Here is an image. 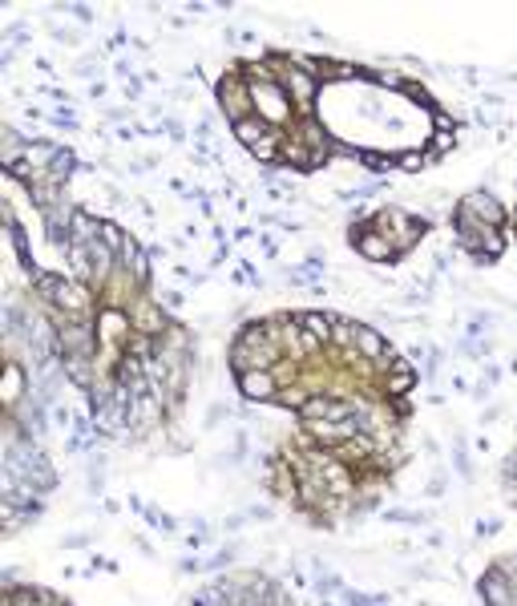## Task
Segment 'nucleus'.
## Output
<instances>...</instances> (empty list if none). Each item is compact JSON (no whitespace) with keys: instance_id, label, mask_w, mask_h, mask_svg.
<instances>
[{"instance_id":"f257e3e1","label":"nucleus","mask_w":517,"mask_h":606,"mask_svg":"<svg viewBox=\"0 0 517 606\" xmlns=\"http://www.w3.org/2000/svg\"><path fill=\"white\" fill-rule=\"evenodd\" d=\"M315 89H319L315 73H311V69H304L299 61L283 69V94L291 97V101H295L299 110H311V101H315Z\"/></svg>"},{"instance_id":"f03ea898","label":"nucleus","mask_w":517,"mask_h":606,"mask_svg":"<svg viewBox=\"0 0 517 606\" xmlns=\"http://www.w3.org/2000/svg\"><path fill=\"white\" fill-rule=\"evenodd\" d=\"M461 223H477V227H493L497 231V223H501V207H497V198L493 194H485V190H473V194H465V202H461Z\"/></svg>"},{"instance_id":"7ed1b4c3","label":"nucleus","mask_w":517,"mask_h":606,"mask_svg":"<svg viewBox=\"0 0 517 606\" xmlns=\"http://www.w3.org/2000/svg\"><path fill=\"white\" fill-rule=\"evenodd\" d=\"M251 105L258 110V117H263L267 125L287 117V94H283V85H275V81H267V85H251Z\"/></svg>"},{"instance_id":"20e7f679","label":"nucleus","mask_w":517,"mask_h":606,"mask_svg":"<svg viewBox=\"0 0 517 606\" xmlns=\"http://www.w3.org/2000/svg\"><path fill=\"white\" fill-rule=\"evenodd\" d=\"M57 344H61V352H65V360H69V356H89V352H94V324H89V320L61 324Z\"/></svg>"},{"instance_id":"39448f33","label":"nucleus","mask_w":517,"mask_h":606,"mask_svg":"<svg viewBox=\"0 0 517 606\" xmlns=\"http://www.w3.org/2000/svg\"><path fill=\"white\" fill-rule=\"evenodd\" d=\"M238 388H243V397H251V400L279 397V392H275V380H271V372H243Z\"/></svg>"},{"instance_id":"423d86ee","label":"nucleus","mask_w":517,"mask_h":606,"mask_svg":"<svg viewBox=\"0 0 517 606\" xmlns=\"http://www.w3.org/2000/svg\"><path fill=\"white\" fill-rule=\"evenodd\" d=\"M235 134H238V141H243V146H251V150H255L258 141L271 138V125H267L263 117H243V121H235Z\"/></svg>"},{"instance_id":"0eeeda50","label":"nucleus","mask_w":517,"mask_h":606,"mask_svg":"<svg viewBox=\"0 0 517 606\" xmlns=\"http://www.w3.org/2000/svg\"><path fill=\"white\" fill-rule=\"evenodd\" d=\"M481 594H485L489 606H514V582H505V578H497V574L481 582Z\"/></svg>"},{"instance_id":"6e6552de","label":"nucleus","mask_w":517,"mask_h":606,"mask_svg":"<svg viewBox=\"0 0 517 606\" xmlns=\"http://www.w3.org/2000/svg\"><path fill=\"white\" fill-rule=\"evenodd\" d=\"M356 247H360L368 259H388L392 251H396V247H392V243H388L380 231H364L360 239H356Z\"/></svg>"},{"instance_id":"1a4fd4ad","label":"nucleus","mask_w":517,"mask_h":606,"mask_svg":"<svg viewBox=\"0 0 517 606\" xmlns=\"http://www.w3.org/2000/svg\"><path fill=\"white\" fill-rule=\"evenodd\" d=\"M299 327H304L315 344L331 336V320H328V315H319V311H307V315H299Z\"/></svg>"},{"instance_id":"9d476101","label":"nucleus","mask_w":517,"mask_h":606,"mask_svg":"<svg viewBox=\"0 0 517 606\" xmlns=\"http://www.w3.org/2000/svg\"><path fill=\"white\" fill-rule=\"evenodd\" d=\"M121 263H125V271H134V279H138V283L150 275V267H146V255H141V251L134 247V243H130V239H125V247H121Z\"/></svg>"},{"instance_id":"9b49d317","label":"nucleus","mask_w":517,"mask_h":606,"mask_svg":"<svg viewBox=\"0 0 517 606\" xmlns=\"http://www.w3.org/2000/svg\"><path fill=\"white\" fill-rule=\"evenodd\" d=\"M125 331H130V324L121 320L118 311H105V320H101V336H105V340H118V336H125Z\"/></svg>"},{"instance_id":"f8f14e48","label":"nucleus","mask_w":517,"mask_h":606,"mask_svg":"<svg viewBox=\"0 0 517 606\" xmlns=\"http://www.w3.org/2000/svg\"><path fill=\"white\" fill-rule=\"evenodd\" d=\"M134 324H138L141 331H158V327H166V315H158L154 307H141L138 315H134Z\"/></svg>"},{"instance_id":"ddd939ff","label":"nucleus","mask_w":517,"mask_h":606,"mask_svg":"<svg viewBox=\"0 0 517 606\" xmlns=\"http://www.w3.org/2000/svg\"><path fill=\"white\" fill-rule=\"evenodd\" d=\"M356 340L364 344V348H360V352H364V356H384V340H380L376 331H368V327H360V336H356Z\"/></svg>"},{"instance_id":"4468645a","label":"nucleus","mask_w":517,"mask_h":606,"mask_svg":"<svg viewBox=\"0 0 517 606\" xmlns=\"http://www.w3.org/2000/svg\"><path fill=\"white\" fill-rule=\"evenodd\" d=\"M17 397H21V368H17V364H8V388H4V404L12 408V404H17Z\"/></svg>"},{"instance_id":"2eb2a0df","label":"nucleus","mask_w":517,"mask_h":606,"mask_svg":"<svg viewBox=\"0 0 517 606\" xmlns=\"http://www.w3.org/2000/svg\"><path fill=\"white\" fill-rule=\"evenodd\" d=\"M101 243L114 251V247H125V239H121V231L118 227H109V223H101Z\"/></svg>"},{"instance_id":"dca6fc26","label":"nucleus","mask_w":517,"mask_h":606,"mask_svg":"<svg viewBox=\"0 0 517 606\" xmlns=\"http://www.w3.org/2000/svg\"><path fill=\"white\" fill-rule=\"evenodd\" d=\"M279 400H283V404H307L299 388H291V392H279Z\"/></svg>"},{"instance_id":"f3484780","label":"nucleus","mask_w":517,"mask_h":606,"mask_svg":"<svg viewBox=\"0 0 517 606\" xmlns=\"http://www.w3.org/2000/svg\"><path fill=\"white\" fill-rule=\"evenodd\" d=\"M424 162V158H417V154H408V158H404V162H400V166H404V170H417V166H421Z\"/></svg>"}]
</instances>
